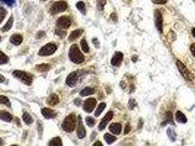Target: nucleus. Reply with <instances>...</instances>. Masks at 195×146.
I'll use <instances>...</instances> for the list:
<instances>
[{
    "mask_svg": "<svg viewBox=\"0 0 195 146\" xmlns=\"http://www.w3.org/2000/svg\"><path fill=\"white\" fill-rule=\"evenodd\" d=\"M192 35H193V37H194L195 38V28H194V29H192Z\"/></svg>",
    "mask_w": 195,
    "mask_h": 146,
    "instance_id": "nucleus-45",
    "label": "nucleus"
},
{
    "mask_svg": "<svg viewBox=\"0 0 195 146\" xmlns=\"http://www.w3.org/2000/svg\"><path fill=\"white\" fill-rule=\"evenodd\" d=\"M104 137L105 141H106L108 144H109V145L114 143V142L116 141V139H117L116 137H115V136H113V135L109 134V133L105 134Z\"/></svg>",
    "mask_w": 195,
    "mask_h": 146,
    "instance_id": "nucleus-27",
    "label": "nucleus"
},
{
    "mask_svg": "<svg viewBox=\"0 0 195 146\" xmlns=\"http://www.w3.org/2000/svg\"><path fill=\"white\" fill-rule=\"evenodd\" d=\"M176 65L177 67V69H179L180 73H181V75H183V77L185 78L186 80H191L190 78V73L188 72L187 67H186L185 65H184L183 63L181 62V61H177L176 62Z\"/></svg>",
    "mask_w": 195,
    "mask_h": 146,
    "instance_id": "nucleus-10",
    "label": "nucleus"
},
{
    "mask_svg": "<svg viewBox=\"0 0 195 146\" xmlns=\"http://www.w3.org/2000/svg\"><path fill=\"white\" fill-rule=\"evenodd\" d=\"M96 103H97V101H96L95 99H94V98L87 99V100H85V103H84V105H83L84 111H86L87 113H92V112L93 111L94 108L95 107Z\"/></svg>",
    "mask_w": 195,
    "mask_h": 146,
    "instance_id": "nucleus-7",
    "label": "nucleus"
},
{
    "mask_svg": "<svg viewBox=\"0 0 195 146\" xmlns=\"http://www.w3.org/2000/svg\"><path fill=\"white\" fill-rule=\"evenodd\" d=\"M83 34V30L81 29H76V30L73 31L71 33H70V35L69 36V38H68V40H69L70 42H72L74 41V40H75L76 39H77V38L80 37V36L82 35Z\"/></svg>",
    "mask_w": 195,
    "mask_h": 146,
    "instance_id": "nucleus-18",
    "label": "nucleus"
},
{
    "mask_svg": "<svg viewBox=\"0 0 195 146\" xmlns=\"http://www.w3.org/2000/svg\"><path fill=\"white\" fill-rule=\"evenodd\" d=\"M80 45H81V49H82L84 52L85 53H88L89 52L90 48H89L88 44H87L86 40H85V39L81 40V42H80Z\"/></svg>",
    "mask_w": 195,
    "mask_h": 146,
    "instance_id": "nucleus-31",
    "label": "nucleus"
},
{
    "mask_svg": "<svg viewBox=\"0 0 195 146\" xmlns=\"http://www.w3.org/2000/svg\"><path fill=\"white\" fill-rule=\"evenodd\" d=\"M68 8V4L65 2L60 1L57 2L51 7L50 12L51 15H56L59 12H62Z\"/></svg>",
    "mask_w": 195,
    "mask_h": 146,
    "instance_id": "nucleus-5",
    "label": "nucleus"
},
{
    "mask_svg": "<svg viewBox=\"0 0 195 146\" xmlns=\"http://www.w3.org/2000/svg\"><path fill=\"white\" fill-rule=\"evenodd\" d=\"M152 2L156 5H164L167 2V0H152Z\"/></svg>",
    "mask_w": 195,
    "mask_h": 146,
    "instance_id": "nucleus-38",
    "label": "nucleus"
},
{
    "mask_svg": "<svg viewBox=\"0 0 195 146\" xmlns=\"http://www.w3.org/2000/svg\"><path fill=\"white\" fill-rule=\"evenodd\" d=\"M44 1H46V0H44Z\"/></svg>",
    "mask_w": 195,
    "mask_h": 146,
    "instance_id": "nucleus-48",
    "label": "nucleus"
},
{
    "mask_svg": "<svg viewBox=\"0 0 195 146\" xmlns=\"http://www.w3.org/2000/svg\"><path fill=\"white\" fill-rule=\"evenodd\" d=\"M22 118H23V121H24L27 125H29V124H33V118H32V116L29 115V114L28 113H23Z\"/></svg>",
    "mask_w": 195,
    "mask_h": 146,
    "instance_id": "nucleus-29",
    "label": "nucleus"
},
{
    "mask_svg": "<svg viewBox=\"0 0 195 146\" xmlns=\"http://www.w3.org/2000/svg\"><path fill=\"white\" fill-rule=\"evenodd\" d=\"M10 41L15 45H19L23 41V37L19 34H14L10 37Z\"/></svg>",
    "mask_w": 195,
    "mask_h": 146,
    "instance_id": "nucleus-16",
    "label": "nucleus"
},
{
    "mask_svg": "<svg viewBox=\"0 0 195 146\" xmlns=\"http://www.w3.org/2000/svg\"><path fill=\"white\" fill-rule=\"evenodd\" d=\"M1 1L3 2L4 3H5L8 6H12L15 2V0H1Z\"/></svg>",
    "mask_w": 195,
    "mask_h": 146,
    "instance_id": "nucleus-40",
    "label": "nucleus"
},
{
    "mask_svg": "<svg viewBox=\"0 0 195 146\" xmlns=\"http://www.w3.org/2000/svg\"><path fill=\"white\" fill-rule=\"evenodd\" d=\"M93 145H94V146H98V145L102 146L103 145H102V143H100V141H97L95 143H94V144H93Z\"/></svg>",
    "mask_w": 195,
    "mask_h": 146,
    "instance_id": "nucleus-43",
    "label": "nucleus"
},
{
    "mask_svg": "<svg viewBox=\"0 0 195 146\" xmlns=\"http://www.w3.org/2000/svg\"><path fill=\"white\" fill-rule=\"evenodd\" d=\"M77 81H78V75H77L76 73H71L70 75H68L67 79H66V82L70 87L76 86Z\"/></svg>",
    "mask_w": 195,
    "mask_h": 146,
    "instance_id": "nucleus-13",
    "label": "nucleus"
},
{
    "mask_svg": "<svg viewBox=\"0 0 195 146\" xmlns=\"http://www.w3.org/2000/svg\"><path fill=\"white\" fill-rule=\"evenodd\" d=\"M13 21H14L13 17L11 16L9 18V20L8 21V22L6 23V24L3 27V29H2V31H3V32H6V31H9L10 29L12 28L13 24Z\"/></svg>",
    "mask_w": 195,
    "mask_h": 146,
    "instance_id": "nucleus-23",
    "label": "nucleus"
},
{
    "mask_svg": "<svg viewBox=\"0 0 195 146\" xmlns=\"http://www.w3.org/2000/svg\"><path fill=\"white\" fill-rule=\"evenodd\" d=\"M123 59V54L121 52H116L111 60V64L114 67H119Z\"/></svg>",
    "mask_w": 195,
    "mask_h": 146,
    "instance_id": "nucleus-12",
    "label": "nucleus"
},
{
    "mask_svg": "<svg viewBox=\"0 0 195 146\" xmlns=\"http://www.w3.org/2000/svg\"><path fill=\"white\" fill-rule=\"evenodd\" d=\"M175 119H176V121L180 123V124H186L187 122V118H186V115L181 111H179L176 112Z\"/></svg>",
    "mask_w": 195,
    "mask_h": 146,
    "instance_id": "nucleus-20",
    "label": "nucleus"
},
{
    "mask_svg": "<svg viewBox=\"0 0 195 146\" xmlns=\"http://www.w3.org/2000/svg\"><path fill=\"white\" fill-rule=\"evenodd\" d=\"M76 115L74 113H71L64 119L63 124H62V128L66 132H72L76 128Z\"/></svg>",
    "mask_w": 195,
    "mask_h": 146,
    "instance_id": "nucleus-2",
    "label": "nucleus"
},
{
    "mask_svg": "<svg viewBox=\"0 0 195 146\" xmlns=\"http://www.w3.org/2000/svg\"><path fill=\"white\" fill-rule=\"evenodd\" d=\"M3 145V140L0 138V145Z\"/></svg>",
    "mask_w": 195,
    "mask_h": 146,
    "instance_id": "nucleus-46",
    "label": "nucleus"
},
{
    "mask_svg": "<svg viewBox=\"0 0 195 146\" xmlns=\"http://www.w3.org/2000/svg\"><path fill=\"white\" fill-rule=\"evenodd\" d=\"M167 123H170V124H174V122H173V118H172V113H171L170 111H168L167 113L166 124Z\"/></svg>",
    "mask_w": 195,
    "mask_h": 146,
    "instance_id": "nucleus-34",
    "label": "nucleus"
},
{
    "mask_svg": "<svg viewBox=\"0 0 195 146\" xmlns=\"http://www.w3.org/2000/svg\"><path fill=\"white\" fill-rule=\"evenodd\" d=\"M0 104H3V105H5V106H7L8 107H11V104H10L9 99H8L7 97L3 96V95L0 96Z\"/></svg>",
    "mask_w": 195,
    "mask_h": 146,
    "instance_id": "nucleus-30",
    "label": "nucleus"
},
{
    "mask_svg": "<svg viewBox=\"0 0 195 146\" xmlns=\"http://www.w3.org/2000/svg\"><path fill=\"white\" fill-rule=\"evenodd\" d=\"M69 58L75 64H81L85 61V56L81 54L78 45L74 44L69 50Z\"/></svg>",
    "mask_w": 195,
    "mask_h": 146,
    "instance_id": "nucleus-1",
    "label": "nucleus"
},
{
    "mask_svg": "<svg viewBox=\"0 0 195 146\" xmlns=\"http://www.w3.org/2000/svg\"><path fill=\"white\" fill-rule=\"evenodd\" d=\"M56 34H57V35L59 36V37H61V38H63V37H65V36H66V32L65 31H62V30H56Z\"/></svg>",
    "mask_w": 195,
    "mask_h": 146,
    "instance_id": "nucleus-37",
    "label": "nucleus"
},
{
    "mask_svg": "<svg viewBox=\"0 0 195 146\" xmlns=\"http://www.w3.org/2000/svg\"><path fill=\"white\" fill-rule=\"evenodd\" d=\"M131 126L129 125V124H126L125 126V130H124V134H128V133L131 132Z\"/></svg>",
    "mask_w": 195,
    "mask_h": 146,
    "instance_id": "nucleus-39",
    "label": "nucleus"
},
{
    "mask_svg": "<svg viewBox=\"0 0 195 146\" xmlns=\"http://www.w3.org/2000/svg\"><path fill=\"white\" fill-rule=\"evenodd\" d=\"M57 46L53 43H48L43 46L38 52V55L41 56H47L53 54L57 50Z\"/></svg>",
    "mask_w": 195,
    "mask_h": 146,
    "instance_id": "nucleus-4",
    "label": "nucleus"
},
{
    "mask_svg": "<svg viewBox=\"0 0 195 146\" xmlns=\"http://www.w3.org/2000/svg\"><path fill=\"white\" fill-rule=\"evenodd\" d=\"M6 14H7V11L3 7H0V24L3 22L4 18H5Z\"/></svg>",
    "mask_w": 195,
    "mask_h": 146,
    "instance_id": "nucleus-35",
    "label": "nucleus"
},
{
    "mask_svg": "<svg viewBox=\"0 0 195 146\" xmlns=\"http://www.w3.org/2000/svg\"><path fill=\"white\" fill-rule=\"evenodd\" d=\"M59 102V97L57 94H53L51 96L49 97V98L47 99V104L50 106H55Z\"/></svg>",
    "mask_w": 195,
    "mask_h": 146,
    "instance_id": "nucleus-17",
    "label": "nucleus"
},
{
    "mask_svg": "<svg viewBox=\"0 0 195 146\" xmlns=\"http://www.w3.org/2000/svg\"><path fill=\"white\" fill-rule=\"evenodd\" d=\"M42 114L44 117L46 119H51V118H54L57 115V114L54 111L49 108H44L42 110Z\"/></svg>",
    "mask_w": 195,
    "mask_h": 146,
    "instance_id": "nucleus-15",
    "label": "nucleus"
},
{
    "mask_svg": "<svg viewBox=\"0 0 195 146\" xmlns=\"http://www.w3.org/2000/svg\"><path fill=\"white\" fill-rule=\"evenodd\" d=\"M190 49H191V52H192V54H193V56L195 57V43L192 44V45H191Z\"/></svg>",
    "mask_w": 195,
    "mask_h": 146,
    "instance_id": "nucleus-41",
    "label": "nucleus"
},
{
    "mask_svg": "<svg viewBox=\"0 0 195 146\" xmlns=\"http://www.w3.org/2000/svg\"><path fill=\"white\" fill-rule=\"evenodd\" d=\"M76 7L79 11H80L83 15L86 14V6H85V2H79L76 3Z\"/></svg>",
    "mask_w": 195,
    "mask_h": 146,
    "instance_id": "nucleus-28",
    "label": "nucleus"
},
{
    "mask_svg": "<svg viewBox=\"0 0 195 146\" xmlns=\"http://www.w3.org/2000/svg\"><path fill=\"white\" fill-rule=\"evenodd\" d=\"M95 93V89L90 87H86L80 92V95L81 97H86L89 95H93Z\"/></svg>",
    "mask_w": 195,
    "mask_h": 146,
    "instance_id": "nucleus-22",
    "label": "nucleus"
},
{
    "mask_svg": "<svg viewBox=\"0 0 195 146\" xmlns=\"http://www.w3.org/2000/svg\"><path fill=\"white\" fill-rule=\"evenodd\" d=\"M8 61H9V59H8L7 55L4 54L3 52L0 51V64H7Z\"/></svg>",
    "mask_w": 195,
    "mask_h": 146,
    "instance_id": "nucleus-32",
    "label": "nucleus"
},
{
    "mask_svg": "<svg viewBox=\"0 0 195 146\" xmlns=\"http://www.w3.org/2000/svg\"><path fill=\"white\" fill-rule=\"evenodd\" d=\"M49 145L50 146H62L63 145V142H62L61 139L59 137H54V138L51 139L49 143Z\"/></svg>",
    "mask_w": 195,
    "mask_h": 146,
    "instance_id": "nucleus-24",
    "label": "nucleus"
},
{
    "mask_svg": "<svg viewBox=\"0 0 195 146\" xmlns=\"http://www.w3.org/2000/svg\"><path fill=\"white\" fill-rule=\"evenodd\" d=\"M13 76L18 79L21 82L24 83L25 85L30 86L33 82V76L30 74L21 70H16L13 72Z\"/></svg>",
    "mask_w": 195,
    "mask_h": 146,
    "instance_id": "nucleus-3",
    "label": "nucleus"
},
{
    "mask_svg": "<svg viewBox=\"0 0 195 146\" xmlns=\"http://www.w3.org/2000/svg\"><path fill=\"white\" fill-rule=\"evenodd\" d=\"M113 115H114V113H113V112H111V111L108 112V113L105 115L104 117L103 118V119L101 120V121H100L99 126H98V129H99L100 131L104 130V129L106 128V126H107V124H108V123L110 121L111 119H112Z\"/></svg>",
    "mask_w": 195,
    "mask_h": 146,
    "instance_id": "nucleus-9",
    "label": "nucleus"
},
{
    "mask_svg": "<svg viewBox=\"0 0 195 146\" xmlns=\"http://www.w3.org/2000/svg\"><path fill=\"white\" fill-rule=\"evenodd\" d=\"M136 105V101H135L134 99H131L129 100V103H128V106H129V108L131 109V110L134 109Z\"/></svg>",
    "mask_w": 195,
    "mask_h": 146,
    "instance_id": "nucleus-36",
    "label": "nucleus"
},
{
    "mask_svg": "<svg viewBox=\"0 0 195 146\" xmlns=\"http://www.w3.org/2000/svg\"><path fill=\"white\" fill-rule=\"evenodd\" d=\"M71 24V20L68 16H61L57 21V26L60 29H65Z\"/></svg>",
    "mask_w": 195,
    "mask_h": 146,
    "instance_id": "nucleus-6",
    "label": "nucleus"
},
{
    "mask_svg": "<svg viewBox=\"0 0 195 146\" xmlns=\"http://www.w3.org/2000/svg\"><path fill=\"white\" fill-rule=\"evenodd\" d=\"M51 68V66L49 64H41L36 65L35 69L39 73H46L48 72Z\"/></svg>",
    "mask_w": 195,
    "mask_h": 146,
    "instance_id": "nucleus-21",
    "label": "nucleus"
},
{
    "mask_svg": "<svg viewBox=\"0 0 195 146\" xmlns=\"http://www.w3.org/2000/svg\"><path fill=\"white\" fill-rule=\"evenodd\" d=\"M0 119H2L6 122H11L13 116L11 115V114L7 111H0Z\"/></svg>",
    "mask_w": 195,
    "mask_h": 146,
    "instance_id": "nucleus-19",
    "label": "nucleus"
},
{
    "mask_svg": "<svg viewBox=\"0 0 195 146\" xmlns=\"http://www.w3.org/2000/svg\"><path fill=\"white\" fill-rule=\"evenodd\" d=\"M86 135V130L84 126L81 116L78 117V125H77V136L79 139H82Z\"/></svg>",
    "mask_w": 195,
    "mask_h": 146,
    "instance_id": "nucleus-11",
    "label": "nucleus"
},
{
    "mask_svg": "<svg viewBox=\"0 0 195 146\" xmlns=\"http://www.w3.org/2000/svg\"><path fill=\"white\" fill-rule=\"evenodd\" d=\"M5 78H4L3 75H0V82H4V81H5Z\"/></svg>",
    "mask_w": 195,
    "mask_h": 146,
    "instance_id": "nucleus-44",
    "label": "nucleus"
},
{
    "mask_svg": "<svg viewBox=\"0 0 195 146\" xmlns=\"http://www.w3.org/2000/svg\"><path fill=\"white\" fill-rule=\"evenodd\" d=\"M109 131L114 134H120L122 130V126L119 123H113L109 127Z\"/></svg>",
    "mask_w": 195,
    "mask_h": 146,
    "instance_id": "nucleus-14",
    "label": "nucleus"
},
{
    "mask_svg": "<svg viewBox=\"0 0 195 146\" xmlns=\"http://www.w3.org/2000/svg\"><path fill=\"white\" fill-rule=\"evenodd\" d=\"M111 19H113V20H115V21H117V16H116V15H115V13H112L111 15Z\"/></svg>",
    "mask_w": 195,
    "mask_h": 146,
    "instance_id": "nucleus-42",
    "label": "nucleus"
},
{
    "mask_svg": "<svg viewBox=\"0 0 195 146\" xmlns=\"http://www.w3.org/2000/svg\"><path fill=\"white\" fill-rule=\"evenodd\" d=\"M86 123L90 127H93L94 125L95 124V120L93 118L90 117V116H87V117H86Z\"/></svg>",
    "mask_w": 195,
    "mask_h": 146,
    "instance_id": "nucleus-33",
    "label": "nucleus"
},
{
    "mask_svg": "<svg viewBox=\"0 0 195 146\" xmlns=\"http://www.w3.org/2000/svg\"><path fill=\"white\" fill-rule=\"evenodd\" d=\"M106 103L104 102H101L100 104H99V105L98 106V108L96 109V111L95 112V115L96 116V117H98L100 114H101V113L103 111H104V109L106 108Z\"/></svg>",
    "mask_w": 195,
    "mask_h": 146,
    "instance_id": "nucleus-26",
    "label": "nucleus"
},
{
    "mask_svg": "<svg viewBox=\"0 0 195 146\" xmlns=\"http://www.w3.org/2000/svg\"><path fill=\"white\" fill-rule=\"evenodd\" d=\"M0 41H1V37H0Z\"/></svg>",
    "mask_w": 195,
    "mask_h": 146,
    "instance_id": "nucleus-47",
    "label": "nucleus"
},
{
    "mask_svg": "<svg viewBox=\"0 0 195 146\" xmlns=\"http://www.w3.org/2000/svg\"><path fill=\"white\" fill-rule=\"evenodd\" d=\"M167 136H168V137L170 138V140L175 141V139H176L177 134H176V132H175V130H173V129L169 128L167 131Z\"/></svg>",
    "mask_w": 195,
    "mask_h": 146,
    "instance_id": "nucleus-25",
    "label": "nucleus"
},
{
    "mask_svg": "<svg viewBox=\"0 0 195 146\" xmlns=\"http://www.w3.org/2000/svg\"><path fill=\"white\" fill-rule=\"evenodd\" d=\"M154 19H155V25L156 29L160 33L163 32V18L162 15L159 10H156L154 13Z\"/></svg>",
    "mask_w": 195,
    "mask_h": 146,
    "instance_id": "nucleus-8",
    "label": "nucleus"
}]
</instances>
